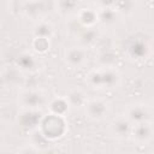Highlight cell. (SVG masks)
Wrapping results in <instances>:
<instances>
[{
    "mask_svg": "<svg viewBox=\"0 0 154 154\" xmlns=\"http://www.w3.org/2000/svg\"><path fill=\"white\" fill-rule=\"evenodd\" d=\"M87 83L95 89H113L120 82L119 71L109 65L91 70L85 78Z\"/></svg>",
    "mask_w": 154,
    "mask_h": 154,
    "instance_id": "obj_1",
    "label": "cell"
},
{
    "mask_svg": "<svg viewBox=\"0 0 154 154\" xmlns=\"http://www.w3.org/2000/svg\"><path fill=\"white\" fill-rule=\"evenodd\" d=\"M37 129L40 134L47 140H58L65 134L66 123L64 117L49 113L42 117Z\"/></svg>",
    "mask_w": 154,
    "mask_h": 154,
    "instance_id": "obj_2",
    "label": "cell"
},
{
    "mask_svg": "<svg viewBox=\"0 0 154 154\" xmlns=\"http://www.w3.org/2000/svg\"><path fill=\"white\" fill-rule=\"evenodd\" d=\"M130 138L138 146L149 143L154 138V124L150 120L134 124Z\"/></svg>",
    "mask_w": 154,
    "mask_h": 154,
    "instance_id": "obj_3",
    "label": "cell"
},
{
    "mask_svg": "<svg viewBox=\"0 0 154 154\" xmlns=\"http://www.w3.org/2000/svg\"><path fill=\"white\" fill-rule=\"evenodd\" d=\"M19 102L23 109H32L38 111L46 103V95L41 90H25L19 96Z\"/></svg>",
    "mask_w": 154,
    "mask_h": 154,
    "instance_id": "obj_4",
    "label": "cell"
},
{
    "mask_svg": "<svg viewBox=\"0 0 154 154\" xmlns=\"http://www.w3.org/2000/svg\"><path fill=\"white\" fill-rule=\"evenodd\" d=\"M132 123L125 116H118L112 119L109 124V130L112 135L119 140H128L131 136Z\"/></svg>",
    "mask_w": 154,
    "mask_h": 154,
    "instance_id": "obj_5",
    "label": "cell"
},
{
    "mask_svg": "<svg viewBox=\"0 0 154 154\" xmlns=\"http://www.w3.org/2000/svg\"><path fill=\"white\" fill-rule=\"evenodd\" d=\"M124 116L132 124H138V123H143V122H149L152 112H150L149 107L144 103H132L126 107Z\"/></svg>",
    "mask_w": 154,
    "mask_h": 154,
    "instance_id": "obj_6",
    "label": "cell"
},
{
    "mask_svg": "<svg viewBox=\"0 0 154 154\" xmlns=\"http://www.w3.org/2000/svg\"><path fill=\"white\" fill-rule=\"evenodd\" d=\"M84 108L87 117L93 120H101L108 113V105L101 99H89Z\"/></svg>",
    "mask_w": 154,
    "mask_h": 154,
    "instance_id": "obj_7",
    "label": "cell"
},
{
    "mask_svg": "<svg viewBox=\"0 0 154 154\" xmlns=\"http://www.w3.org/2000/svg\"><path fill=\"white\" fill-rule=\"evenodd\" d=\"M64 60L70 67L79 69L87 63L88 54L83 47H70L64 53Z\"/></svg>",
    "mask_w": 154,
    "mask_h": 154,
    "instance_id": "obj_8",
    "label": "cell"
},
{
    "mask_svg": "<svg viewBox=\"0 0 154 154\" xmlns=\"http://www.w3.org/2000/svg\"><path fill=\"white\" fill-rule=\"evenodd\" d=\"M18 123L24 129H31L34 126L38 128V124L42 119V116L38 111L32 109H23L20 114H18Z\"/></svg>",
    "mask_w": 154,
    "mask_h": 154,
    "instance_id": "obj_9",
    "label": "cell"
},
{
    "mask_svg": "<svg viewBox=\"0 0 154 154\" xmlns=\"http://www.w3.org/2000/svg\"><path fill=\"white\" fill-rule=\"evenodd\" d=\"M16 64L22 71L32 72L38 69L40 61L34 54L25 52V53H22L20 55H18V58L16 59Z\"/></svg>",
    "mask_w": 154,
    "mask_h": 154,
    "instance_id": "obj_10",
    "label": "cell"
},
{
    "mask_svg": "<svg viewBox=\"0 0 154 154\" xmlns=\"http://www.w3.org/2000/svg\"><path fill=\"white\" fill-rule=\"evenodd\" d=\"M128 52L134 59H143L149 53V47L143 40H132L128 46Z\"/></svg>",
    "mask_w": 154,
    "mask_h": 154,
    "instance_id": "obj_11",
    "label": "cell"
},
{
    "mask_svg": "<svg viewBox=\"0 0 154 154\" xmlns=\"http://www.w3.org/2000/svg\"><path fill=\"white\" fill-rule=\"evenodd\" d=\"M48 109L52 114L65 117V114L69 112V108L71 107L66 97H54L48 102Z\"/></svg>",
    "mask_w": 154,
    "mask_h": 154,
    "instance_id": "obj_12",
    "label": "cell"
},
{
    "mask_svg": "<svg viewBox=\"0 0 154 154\" xmlns=\"http://www.w3.org/2000/svg\"><path fill=\"white\" fill-rule=\"evenodd\" d=\"M77 17H78V22L84 28H93V25L96 22H99L97 11H95L94 8H82L78 11Z\"/></svg>",
    "mask_w": 154,
    "mask_h": 154,
    "instance_id": "obj_13",
    "label": "cell"
},
{
    "mask_svg": "<svg viewBox=\"0 0 154 154\" xmlns=\"http://www.w3.org/2000/svg\"><path fill=\"white\" fill-rule=\"evenodd\" d=\"M54 34V28L49 22L40 20L35 24L32 29V35L35 38H46L49 40Z\"/></svg>",
    "mask_w": 154,
    "mask_h": 154,
    "instance_id": "obj_14",
    "label": "cell"
},
{
    "mask_svg": "<svg viewBox=\"0 0 154 154\" xmlns=\"http://www.w3.org/2000/svg\"><path fill=\"white\" fill-rule=\"evenodd\" d=\"M70 106L72 107H81V106H85V103L88 102V97L85 95V93L81 89H73L69 93V95L66 96Z\"/></svg>",
    "mask_w": 154,
    "mask_h": 154,
    "instance_id": "obj_15",
    "label": "cell"
},
{
    "mask_svg": "<svg viewBox=\"0 0 154 154\" xmlns=\"http://www.w3.org/2000/svg\"><path fill=\"white\" fill-rule=\"evenodd\" d=\"M97 14H99V22L103 24H112L116 22L118 12L114 7L106 6V7L100 8V11H97Z\"/></svg>",
    "mask_w": 154,
    "mask_h": 154,
    "instance_id": "obj_16",
    "label": "cell"
},
{
    "mask_svg": "<svg viewBox=\"0 0 154 154\" xmlns=\"http://www.w3.org/2000/svg\"><path fill=\"white\" fill-rule=\"evenodd\" d=\"M97 38V32L94 30V28H84L79 32V42L83 46H89L93 45Z\"/></svg>",
    "mask_w": 154,
    "mask_h": 154,
    "instance_id": "obj_17",
    "label": "cell"
},
{
    "mask_svg": "<svg viewBox=\"0 0 154 154\" xmlns=\"http://www.w3.org/2000/svg\"><path fill=\"white\" fill-rule=\"evenodd\" d=\"M55 7L59 13L67 14V13H71L72 11L77 10L78 5H77V2H71V1H59V2H55Z\"/></svg>",
    "mask_w": 154,
    "mask_h": 154,
    "instance_id": "obj_18",
    "label": "cell"
},
{
    "mask_svg": "<svg viewBox=\"0 0 154 154\" xmlns=\"http://www.w3.org/2000/svg\"><path fill=\"white\" fill-rule=\"evenodd\" d=\"M32 47H34V49L36 52L45 53L49 48V40H46V38H34Z\"/></svg>",
    "mask_w": 154,
    "mask_h": 154,
    "instance_id": "obj_19",
    "label": "cell"
},
{
    "mask_svg": "<svg viewBox=\"0 0 154 154\" xmlns=\"http://www.w3.org/2000/svg\"><path fill=\"white\" fill-rule=\"evenodd\" d=\"M18 154H40V152L34 146H25L19 149Z\"/></svg>",
    "mask_w": 154,
    "mask_h": 154,
    "instance_id": "obj_20",
    "label": "cell"
},
{
    "mask_svg": "<svg viewBox=\"0 0 154 154\" xmlns=\"http://www.w3.org/2000/svg\"><path fill=\"white\" fill-rule=\"evenodd\" d=\"M152 154H154V152H153V153H152Z\"/></svg>",
    "mask_w": 154,
    "mask_h": 154,
    "instance_id": "obj_21",
    "label": "cell"
}]
</instances>
